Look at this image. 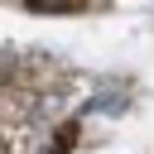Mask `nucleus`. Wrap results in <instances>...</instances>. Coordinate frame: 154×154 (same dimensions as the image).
Segmentation results:
<instances>
[{
  "instance_id": "nucleus-1",
  "label": "nucleus",
  "mask_w": 154,
  "mask_h": 154,
  "mask_svg": "<svg viewBox=\"0 0 154 154\" xmlns=\"http://www.w3.org/2000/svg\"><path fill=\"white\" fill-rule=\"evenodd\" d=\"M29 10H67V0H29Z\"/></svg>"
}]
</instances>
